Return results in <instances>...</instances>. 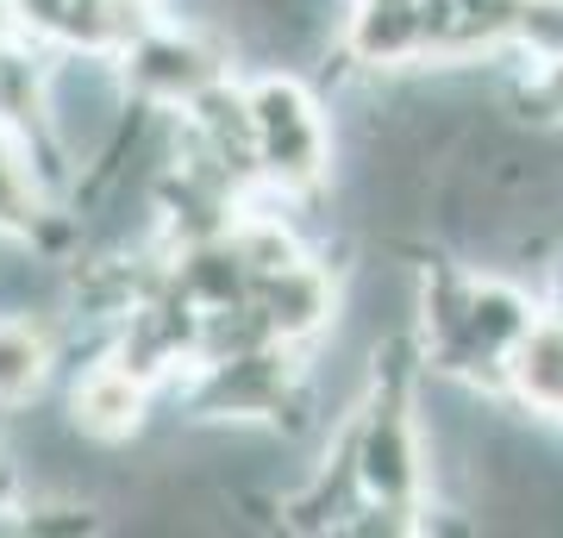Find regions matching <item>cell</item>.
Returning a JSON list of instances; mask_svg holds the SVG:
<instances>
[{"instance_id": "obj_6", "label": "cell", "mask_w": 563, "mask_h": 538, "mask_svg": "<svg viewBox=\"0 0 563 538\" xmlns=\"http://www.w3.org/2000/svg\"><path fill=\"white\" fill-rule=\"evenodd\" d=\"M57 382V332L38 314H0V414L44 400Z\"/></svg>"}, {"instance_id": "obj_5", "label": "cell", "mask_w": 563, "mask_h": 538, "mask_svg": "<svg viewBox=\"0 0 563 538\" xmlns=\"http://www.w3.org/2000/svg\"><path fill=\"white\" fill-rule=\"evenodd\" d=\"M0 132L13 139L51 132V44L32 32L0 44Z\"/></svg>"}, {"instance_id": "obj_4", "label": "cell", "mask_w": 563, "mask_h": 538, "mask_svg": "<svg viewBox=\"0 0 563 538\" xmlns=\"http://www.w3.org/2000/svg\"><path fill=\"white\" fill-rule=\"evenodd\" d=\"M251 300L257 314L269 319V332L282 344H320L332 326L344 319V288H339V270L320 263L313 251H301L295 263H282L269 276L251 282Z\"/></svg>"}, {"instance_id": "obj_9", "label": "cell", "mask_w": 563, "mask_h": 538, "mask_svg": "<svg viewBox=\"0 0 563 538\" xmlns=\"http://www.w3.org/2000/svg\"><path fill=\"white\" fill-rule=\"evenodd\" d=\"M344 7H357V0H344Z\"/></svg>"}, {"instance_id": "obj_3", "label": "cell", "mask_w": 563, "mask_h": 538, "mask_svg": "<svg viewBox=\"0 0 563 538\" xmlns=\"http://www.w3.org/2000/svg\"><path fill=\"white\" fill-rule=\"evenodd\" d=\"M151 414H157V388L144 376H132L113 351L63 376V419L76 426V439L101 444V451L132 444L151 426Z\"/></svg>"}, {"instance_id": "obj_8", "label": "cell", "mask_w": 563, "mask_h": 538, "mask_svg": "<svg viewBox=\"0 0 563 538\" xmlns=\"http://www.w3.org/2000/svg\"><path fill=\"white\" fill-rule=\"evenodd\" d=\"M57 200L44 195V182L32 176V157L13 132H0V239H32L38 220Z\"/></svg>"}, {"instance_id": "obj_1", "label": "cell", "mask_w": 563, "mask_h": 538, "mask_svg": "<svg viewBox=\"0 0 563 538\" xmlns=\"http://www.w3.org/2000/svg\"><path fill=\"white\" fill-rule=\"evenodd\" d=\"M251 100V144H257V188L288 200H320L332 188V120L325 100L288 69H263L244 81Z\"/></svg>"}, {"instance_id": "obj_7", "label": "cell", "mask_w": 563, "mask_h": 538, "mask_svg": "<svg viewBox=\"0 0 563 538\" xmlns=\"http://www.w3.org/2000/svg\"><path fill=\"white\" fill-rule=\"evenodd\" d=\"M507 395L520 400V407H532L539 419H558L563 426V319L551 307L514 344V358H507Z\"/></svg>"}, {"instance_id": "obj_2", "label": "cell", "mask_w": 563, "mask_h": 538, "mask_svg": "<svg viewBox=\"0 0 563 538\" xmlns=\"http://www.w3.org/2000/svg\"><path fill=\"white\" fill-rule=\"evenodd\" d=\"M120 76H125V88H132L139 107L181 113L201 88H213L220 76H232V39L213 32L207 20L163 13L157 25H144L139 39L120 51Z\"/></svg>"}]
</instances>
